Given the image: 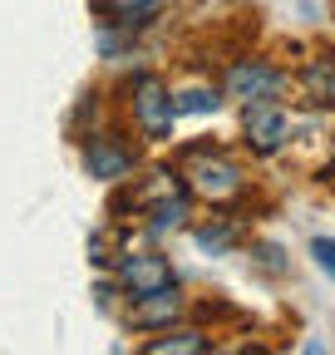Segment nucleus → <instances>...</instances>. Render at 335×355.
<instances>
[{
  "mask_svg": "<svg viewBox=\"0 0 335 355\" xmlns=\"http://www.w3.org/2000/svg\"><path fill=\"white\" fill-rule=\"evenodd\" d=\"M158 6H163V0H99V10H104L114 25H123V30L148 25V20L158 15Z\"/></svg>",
  "mask_w": 335,
  "mask_h": 355,
  "instance_id": "6e6552de",
  "label": "nucleus"
},
{
  "mask_svg": "<svg viewBox=\"0 0 335 355\" xmlns=\"http://www.w3.org/2000/svg\"><path fill=\"white\" fill-rule=\"evenodd\" d=\"M330 173H335V168H330Z\"/></svg>",
  "mask_w": 335,
  "mask_h": 355,
  "instance_id": "4468645a",
  "label": "nucleus"
},
{
  "mask_svg": "<svg viewBox=\"0 0 335 355\" xmlns=\"http://www.w3.org/2000/svg\"><path fill=\"white\" fill-rule=\"evenodd\" d=\"M311 252H316V261L325 266V272H335V242H325V237H320V242H311Z\"/></svg>",
  "mask_w": 335,
  "mask_h": 355,
  "instance_id": "ddd939ff",
  "label": "nucleus"
},
{
  "mask_svg": "<svg viewBox=\"0 0 335 355\" xmlns=\"http://www.w3.org/2000/svg\"><path fill=\"white\" fill-rule=\"evenodd\" d=\"M148 350H153V355H173V350H207V340H202L197 331H178V336H163V340H153Z\"/></svg>",
  "mask_w": 335,
  "mask_h": 355,
  "instance_id": "9d476101",
  "label": "nucleus"
},
{
  "mask_svg": "<svg viewBox=\"0 0 335 355\" xmlns=\"http://www.w3.org/2000/svg\"><path fill=\"white\" fill-rule=\"evenodd\" d=\"M197 242H202V247H227V242H232V227H202Z\"/></svg>",
  "mask_w": 335,
  "mask_h": 355,
  "instance_id": "f8f14e48",
  "label": "nucleus"
},
{
  "mask_svg": "<svg viewBox=\"0 0 335 355\" xmlns=\"http://www.w3.org/2000/svg\"><path fill=\"white\" fill-rule=\"evenodd\" d=\"M173 316H178V296H173V286H168V291H153V296H138V306H134V326H138V331L173 326Z\"/></svg>",
  "mask_w": 335,
  "mask_h": 355,
  "instance_id": "0eeeda50",
  "label": "nucleus"
},
{
  "mask_svg": "<svg viewBox=\"0 0 335 355\" xmlns=\"http://www.w3.org/2000/svg\"><path fill=\"white\" fill-rule=\"evenodd\" d=\"M134 114H138V123H143L148 139H168V133H173V119H178V104L163 94V84H158V79H138Z\"/></svg>",
  "mask_w": 335,
  "mask_h": 355,
  "instance_id": "f257e3e1",
  "label": "nucleus"
},
{
  "mask_svg": "<svg viewBox=\"0 0 335 355\" xmlns=\"http://www.w3.org/2000/svg\"><path fill=\"white\" fill-rule=\"evenodd\" d=\"M84 168H89L94 178H104V183H118V178L134 173V153L118 139H94L89 148H84Z\"/></svg>",
  "mask_w": 335,
  "mask_h": 355,
  "instance_id": "423d86ee",
  "label": "nucleus"
},
{
  "mask_svg": "<svg viewBox=\"0 0 335 355\" xmlns=\"http://www.w3.org/2000/svg\"><path fill=\"white\" fill-rule=\"evenodd\" d=\"M118 277H123V286H129L134 291V301L138 296H153V291H168V286H173V266H168L163 257H129V261H123L118 266Z\"/></svg>",
  "mask_w": 335,
  "mask_h": 355,
  "instance_id": "7ed1b4c3",
  "label": "nucleus"
},
{
  "mask_svg": "<svg viewBox=\"0 0 335 355\" xmlns=\"http://www.w3.org/2000/svg\"><path fill=\"white\" fill-rule=\"evenodd\" d=\"M246 144L257 153H276L286 144V114L266 99V104H246Z\"/></svg>",
  "mask_w": 335,
  "mask_h": 355,
  "instance_id": "39448f33",
  "label": "nucleus"
},
{
  "mask_svg": "<svg viewBox=\"0 0 335 355\" xmlns=\"http://www.w3.org/2000/svg\"><path fill=\"white\" fill-rule=\"evenodd\" d=\"M306 94L316 104H335V60H316L306 69Z\"/></svg>",
  "mask_w": 335,
  "mask_h": 355,
  "instance_id": "1a4fd4ad",
  "label": "nucleus"
},
{
  "mask_svg": "<svg viewBox=\"0 0 335 355\" xmlns=\"http://www.w3.org/2000/svg\"><path fill=\"white\" fill-rule=\"evenodd\" d=\"M207 109H217V94H207V89H188L178 99V114H207Z\"/></svg>",
  "mask_w": 335,
  "mask_h": 355,
  "instance_id": "9b49d317",
  "label": "nucleus"
},
{
  "mask_svg": "<svg viewBox=\"0 0 335 355\" xmlns=\"http://www.w3.org/2000/svg\"><path fill=\"white\" fill-rule=\"evenodd\" d=\"M192 188H197L202 198L222 202V198H232V193L242 188V173H237L227 158H207V153H197V158H192Z\"/></svg>",
  "mask_w": 335,
  "mask_h": 355,
  "instance_id": "20e7f679",
  "label": "nucleus"
},
{
  "mask_svg": "<svg viewBox=\"0 0 335 355\" xmlns=\"http://www.w3.org/2000/svg\"><path fill=\"white\" fill-rule=\"evenodd\" d=\"M227 89H232V99H246V104H266V99H276V89H281V74H276L271 64H262V60H242V64H232V74H227Z\"/></svg>",
  "mask_w": 335,
  "mask_h": 355,
  "instance_id": "f03ea898",
  "label": "nucleus"
}]
</instances>
